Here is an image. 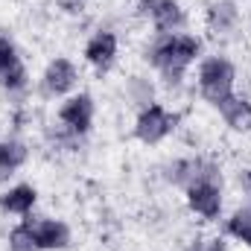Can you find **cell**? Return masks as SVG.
<instances>
[{
	"label": "cell",
	"mask_w": 251,
	"mask_h": 251,
	"mask_svg": "<svg viewBox=\"0 0 251 251\" xmlns=\"http://www.w3.org/2000/svg\"><path fill=\"white\" fill-rule=\"evenodd\" d=\"M199 38L193 35H170L152 47V64L167 76V82H178L184 67L199 56Z\"/></svg>",
	"instance_id": "obj_1"
},
{
	"label": "cell",
	"mask_w": 251,
	"mask_h": 251,
	"mask_svg": "<svg viewBox=\"0 0 251 251\" xmlns=\"http://www.w3.org/2000/svg\"><path fill=\"white\" fill-rule=\"evenodd\" d=\"M199 88H201V97L213 105H219L225 97H231V88H234V67L225 59H207L199 70Z\"/></svg>",
	"instance_id": "obj_2"
},
{
	"label": "cell",
	"mask_w": 251,
	"mask_h": 251,
	"mask_svg": "<svg viewBox=\"0 0 251 251\" xmlns=\"http://www.w3.org/2000/svg\"><path fill=\"white\" fill-rule=\"evenodd\" d=\"M173 128H176V114H167L161 105H149V108H143V114L137 117L134 134H137L143 143H158V140H164Z\"/></svg>",
	"instance_id": "obj_3"
},
{
	"label": "cell",
	"mask_w": 251,
	"mask_h": 251,
	"mask_svg": "<svg viewBox=\"0 0 251 251\" xmlns=\"http://www.w3.org/2000/svg\"><path fill=\"white\" fill-rule=\"evenodd\" d=\"M187 204H190V210H196V213L204 216V219L219 216V210H222L219 187H216L213 181H193L187 187Z\"/></svg>",
	"instance_id": "obj_4"
},
{
	"label": "cell",
	"mask_w": 251,
	"mask_h": 251,
	"mask_svg": "<svg viewBox=\"0 0 251 251\" xmlns=\"http://www.w3.org/2000/svg\"><path fill=\"white\" fill-rule=\"evenodd\" d=\"M140 6H143V12L152 15L155 26L161 32H176L178 26H184V12L176 0H143Z\"/></svg>",
	"instance_id": "obj_5"
},
{
	"label": "cell",
	"mask_w": 251,
	"mask_h": 251,
	"mask_svg": "<svg viewBox=\"0 0 251 251\" xmlns=\"http://www.w3.org/2000/svg\"><path fill=\"white\" fill-rule=\"evenodd\" d=\"M59 120H62L70 131H76V134H82V131H88L91 128V120H94V102H91V97H73V100H67L62 105V111H59Z\"/></svg>",
	"instance_id": "obj_6"
},
{
	"label": "cell",
	"mask_w": 251,
	"mask_h": 251,
	"mask_svg": "<svg viewBox=\"0 0 251 251\" xmlns=\"http://www.w3.org/2000/svg\"><path fill=\"white\" fill-rule=\"evenodd\" d=\"M32 228V237H35V246L38 249H64L70 243V231L64 222L56 219H35V222H26Z\"/></svg>",
	"instance_id": "obj_7"
},
{
	"label": "cell",
	"mask_w": 251,
	"mask_h": 251,
	"mask_svg": "<svg viewBox=\"0 0 251 251\" xmlns=\"http://www.w3.org/2000/svg\"><path fill=\"white\" fill-rule=\"evenodd\" d=\"M114 56H117V35L114 32H97L85 47V59L97 64L100 70L114 62Z\"/></svg>",
	"instance_id": "obj_8"
},
{
	"label": "cell",
	"mask_w": 251,
	"mask_h": 251,
	"mask_svg": "<svg viewBox=\"0 0 251 251\" xmlns=\"http://www.w3.org/2000/svg\"><path fill=\"white\" fill-rule=\"evenodd\" d=\"M76 85V67L67 59H56L50 62L47 73H44V91L47 94H64Z\"/></svg>",
	"instance_id": "obj_9"
},
{
	"label": "cell",
	"mask_w": 251,
	"mask_h": 251,
	"mask_svg": "<svg viewBox=\"0 0 251 251\" xmlns=\"http://www.w3.org/2000/svg\"><path fill=\"white\" fill-rule=\"evenodd\" d=\"M219 111L225 117V123L231 126L234 131H249L251 128V102L243 100V97H225L219 102Z\"/></svg>",
	"instance_id": "obj_10"
},
{
	"label": "cell",
	"mask_w": 251,
	"mask_h": 251,
	"mask_svg": "<svg viewBox=\"0 0 251 251\" xmlns=\"http://www.w3.org/2000/svg\"><path fill=\"white\" fill-rule=\"evenodd\" d=\"M35 204V190L21 184V187H12L9 193L0 196V207L9 210V213H29Z\"/></svg>",
	"instance_id": "obj_11"
},
{
	"label": "cell",
	"mask_w": 251,
	"mask_h": 251,
	"mask_svg": "<svg viewBox=\"0 0 251 251\" xmlns=\"http://www.w3.org/2000/svg\"><path fill=\"white\" fill-rule=\"evenodd\" d=\"M237 18H240V12H237V6H234L231 0L213 3L210 12H207V24H210L213 32H228V29L237 24Z\"/></svg>",
	"instance_id": "obj_12"
},
{
	"label": "cell",
	"mask_w": 251,
	"mask_h": 251,
	"mask_svg": "<svg viewBox=\"0 0 251 251\" xmlns=\"http://www.w3.org/2000/svg\"><path fill=\"white\" fill-rule=\"evenodd\" d=\"M24 161H26V149H24V143H15V140L0 143V178L12 176Z\"/></svg>",
	"instance_id": "obj_13"
},
{
	"label": "cell",
	"mask_w": 251,
	"mask_h": 251,
	"mask_svg": "<svg viewBox=\"0 0 251 251\" xmlns=\"http://www.w3.org/2000/svg\"><path fill=\"white\" fill-rule=\"evenodd\" d=\"M228 234L237 237L240 243L251 246V210H237V213L228 219Z\"/></svg>",
	"instance_id": "obj_14"
},
{
	"label": "cell",
	"mask_w": 251,
	"mask_h": 251,
	"mask_svg": "<svg viewBox=\"0 0 251 251\" xmlns=\"http://www.w3.org/2000/svg\"><path fill=\"white\" fill-rule=\"evenodd\" d=\"M9 251H38L29 225H21V228H15V231L9 234Z\"/></svg>",
	"instance_id": "obj_15"
},
{
	"label": "cell",
	"mask_w": 251,
	"mask_h": 251,
	"mask_svg": "<svg viewBox=\"0 0 251 251\" xmlns=\"http://www.w3.org/2000/svg\"><path fill=\"white\" fill-rule=\"evenodd\" d=\"M26 82V70H24V64L18 62L15 67H9L3 76H0V85H6V88H21Z\"/></svg>",
	"instance_id": "obj_16"
},
{
	"label": "cell",
	"mask_w": 251,
	"mask_h": 251,
	"mask_svg": "<svg viewBox=\"0 0 251 251\" xmlns=\"http://www.w3.org/2000/svg\"><path fill=\"white\" fill-rule=\"evenodd\" d=\"M18 64V53H15V47L6 41V38H0V76L9 70V67H15Z\"/></svg>",
	"instance_id": "obj_17"
},
{
	"label": "cell",
	"mask_w": 251,
	"mask_h": 251,
	"mask_svg": "<svg viewBox=\"0 0 251 251\" xmlns=\"http://www.w3.org/2000/svg\"><path fill=\"white\" fill-rule=\"evenodd\" d=\"M59 6L67 9V12H79V9L85 6V0H59Z\"/></svg>",
	"instance_id": "obj_18"
},
{
	"label": "cell",
	"mask_w": 251,
	"mask_h": 251,
	"mask_svg": "<svg viewBox=\"0 0 251 251\" xmlns=\"http://www.w3.org/2000/svg\"><path fill=\"white\" fill-rule=\"evenodd\" d=\"M199 251H225V246L222 243H207V246H201Z\"/></svg>",
	"instance_id": "obj_19"
},
{
	"label": "cell",
	"mask_w": 251,
	"mask_h": 251,
	"mask_svg": "<svg viewBox=\"0 0 251 251\" xmlns=\"http://www.w3.org/2000/svg\"><path fill=\"white\" fill-rule=\"evenodd\" d=\"M243 187H246V193L251 199V170H246V176H243Z\"/></svg>",
	"instance_id": "obj_20"
}]
</instances>
